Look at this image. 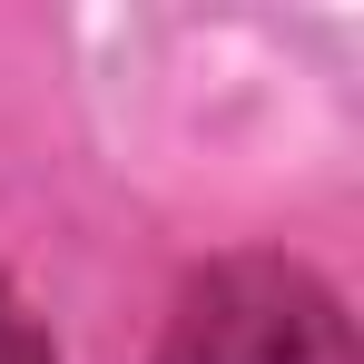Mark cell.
<instances>
[{
    "label": "cell",
    "mask_w": 364,
    "mask_h": 364,
    "mask_svg": "<svg viewBox=\"0 0 364 364\" xmlns=\"http://www.w3.org/2000/svg\"><path fill=\"white\" fill-rule=\"evenodd\" d=\"M158 364H355V325L305 266L237 256L178 296Z\"/></svg>",
    "instance_id": "1"
},
{
    "label": "cell",
    "mask_w": 364,
    "mask_h": 364,
    "mask_svg": "<svg viewBox=\"0 0 364 364\" xmlns=\"http://www.w3.org/2000/svg\"><path fill=\"white\" fill-rule=\"evenodd\" d=\"M0 364H50V345H40V325H30V305L0 286Z\"/></svg>",
    "instance_id": "2"
}]
</instances>
